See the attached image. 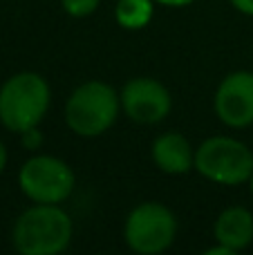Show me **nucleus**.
Returning a JSON list of instances; mask_svg holds the SVG:
<instances>
[{
  "instance_id": "f257e3e1",
  "label": "nucleus",
  "mask_w": 253,
  "mask_h": 255,
  "mask_svg": "<svg viewBox=\"0 0 253 255\" xmlns=\"http://www.w3.org/2000/svg\"><path fill=\"white\" fill-rule=\"evenodd\" d=\"M74 224L61 204H34L20 213L11 242L20 255H58L72 242Z\"/></svg>"
},
{
  "instance_id": "f03ea898",
  "label": "nucleus",
  "mask_w": 253,
  "mask_h": 255,
  "mask_svg": "<svg viewBox=\"0 0 253 255\" xmlns=\"http://www.w3.org/2000/svg\"><path fill=\"white\" fill-rule=\"evenodd\" d=\"M52 101L49 83L36 72H18L0 88V124L9 132L22 134L38 128Z\"/></svg>"
},
{
  "instance_id": "7ed1b4c3",
  "label": "nucleus",
  "mask_w": 253,
  "mask_h": 255,
  "mask_svg": "<svg viewBox=\"0 0 253 255\" xmlns=\"http://www.w3.org/2000/svg\"><path fill=\"white\" fill-rule=\"evenodd\" d=\"M121 110V99L112 85L103 81H88L79 85L65 101V124L74 134L94 139L108 132Z\"/></svg>"
},
{
  "instance_id": "20e7f679",
  "label": "nucleus",
  "mask_w": 253,
  "mask_h": 255,
  "mask_svg": "<svg viewBox=\"0 0 253 255\" xmlns=\"http://www.w3.org/2000/svg\"><path fill=\"white\" fill-rule=\"evenodd\" d=\"M195 168L204 179L220 186L249 184L253 175V152L233 136H209L195 148Z\"/></svg>"
},
{
  "instance_id": "39448f33",
  "label": "nucleus",
  "mask_w": 253,
  "mask_h": 255,
  "mask_svg": "<svg viewBox=\"0 0 253 255\" xmlns=\"http://www.w3.org/2000/svg\"><path fill=\"white\" fill-rule=\"evenodd\" d=\"M177 238V217L159 202H143L128 213L124 224V240L134 253L157 255Z\"/></svg>"
},
{
  "instance_id": "423d86ee",
  "label": "nucleus",
  "mask_w": 253,
  "mask_h": 255,
  "mask_svg": "<svg viewBox=\"0 0 253 255\" xmlns=\"http://www.w3.org/2000/svg\"><path fill=\"white\" fill-rule=\"evenodd\" d=\"M74 172L63 159L52 154H36L22 163L18 186L34 204H63L74 190Z\"/></svg>"
},
{
  "instance_id": "0eeeda50",
  "label": "nucleus",
  "mask_w": 253,
  "mask_h": 255,
  "mask_svg": "<svg viewBox=\"0 0 253 255\" xmlns=\"http://www.w3.org/2000/svg\"><path fill=\"white\" fill-rule=\"evenodd\" d=\"M121 110L137 124H159L168 117L173 99L166 85L150 76H134L121 88Z\"/></svg>"
},
{
  "instance_id": "6e6552de",
  "label": "nucleus",
  "mask_w": 253,
  "mask_h": 255,
  "mask_svg": "<svg viewBox=\"0 0 253 255\" xmlns=\"http://www.w3.org/2000/svg\"><path fill=\"white\" fill-rule=\"evenodd\" d=\"M218 119L229 128L253 124V72L238 70L222 79L213 97Z\"/></svg>"
},
{
  "instance_id": "1a4fd4ad",
  "label": "nucleus",
  "mask_w": 253,
  "mask_h": 255,
  "mask_svg": "<svg viewBox=\"0 0 253 255\" xmlns=\"http://www.w3.org/2000/svg\"><path fill=\"white\" fill-rule=\"evenodd\" d=\"M152 161L166 175H186L195 166V148L179 132H164L152 141Z\"/></svg>"
},
{
  "instance_id": "9d476101",
  "label": "nucleus",
  "mask_w": 253,
  "mask_h": 255,
  "mask_svg": "<svg viewBox=\"0 0 253 255\" xmlns=\"http://www.w3.org/2000/svg\"><path fill=\"white\" fill-rule=\"evenodd\" d=\"M213 238L233 253L247 249L253 242V213L245 206L224 208L213 224Z\"/></svg>"
},
{
  "instance_id": "9b49d317",
  "label": "nucleus",
  "mask_w": 253,
  "mask_h": 255,
  "mask_svg": "<svg viewBox=\"0 0 253 255\" xmlns=\"http://www.w3.org/2000/svg\"><path fill=\"white\" fill-rule=\"evenodd\" d=\"M155 13V0H117L115 18L119 27L130 31L143 29Z\"/></svg>"
},
{
  "instance_id": "f8f14e48",
  "label": "nucleus",
  "mask_w": 253,
  "mask_h": 255,
  "mask_svg": "<svg viewBox=\"0 0 253 255\" xmlns=\"http://www.w3.org/2000/svg\"><path fill=\"white\" fill-rule=\"evenodd\" d=\"M63 9L67 16L72 18H85L90 13L97 11V7L101 4V0H61Z\"/></svg>"
},
{
  "instance_id": "ddd939ff",
  "label": "nucleus",
  "mask_w": 253,
  "mask_h": 255,
  "mask_svg": "<svg viewBox=\"0 0 253 255\" xmlns=\"http://www.w3.org/2000/svg\"><path fill=\"white\" fill-rule=\"evenodd\" d=\"M20 136H22V145H25L27 150H36V148H40V143H43V134H40L38 128L25 130Z\"/></svg>"
},
{
  "instance_id": "4468645a",
  "label": "nucleus",
  "mask_w": 253,
  "mask_h": 255,
  "mask_svg": "<svg viewBox=\"0 0 253 255\" xmlns=\"http://www.w3.org/2000/svg\"><path fill=\"white\" fill-rule=\"evenodd\" d=\"M229 2H231L240 13L253 16V0H229Z\"/></svg>"
},
{
  "instance_id": "2eb2a0df",
  "label": "nucleus",
  "mask_w": 253,
  "mask_h": 255,
  "mask_svg": "<svg viewBox=\"0 0 253 255\" xmlns=\"http://www.w3.org/2000/svg\"><path fill=\"white\" fill-rule=\"evenodd\" d=\"M157 4H164V7H186V4H193L195 0H155Z\"/></svg>"
},
{
  "instance_id": "dca6fc26",
  "label": "nucleus",
  "mask_w": 253,
  "mask_h": 255,
  "mask_svg": "<svg viewBox=\"0 0 253 255\" xmlns=\"http://www.w3.org/2000/svg\"><path fill=\"white\" fill-rule=\"evenodd\" d=\"M204 253H206V255H231L233 251H231V249H229V247H224V244H220V242H218V247H211V249H206Z\"/></svg>"
},
{
  "instance_id": "f3484780",
  "label": "nucleus",
  "mask_w": 253,
  "mask_h": 255,
  "mask_svg": "<svg viewBox=\"0 0 253 255\" xmlns=\"http://www.w3.org/2000/svg\"><path fill=\"white\" fill-rule=\"evenodd\" d=\"M4 166H7V148H4V143L0 141V175H2Z\"/></svg>"
},
{
  "instance_id": "a211bd4d",
  "label": "nucleus",
  "mask_w": 253,
  "mask_h": 255,
  "mask_svg": "<svg viewBox=\"0 0 253 255\" xmlns=\"http://www.w3.org/2000/svg\"><path fill=\"white\" fill-rule=\"evenodd\" d=\"M249 188H251V193H253V175H251V179H249Z\"/></svg>"
}]
</instances>
